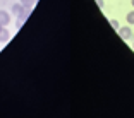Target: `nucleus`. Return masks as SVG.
<instances>
[{
  "label": "nucleus",
  "instance_id": "obj_4",
  "mask_svg": "<svg viewBox=\"0 0 134 118\" xmlns=\"http://www.w3.org/2000/svg\"><path fill=\"white\" fill-rule=\"evenodd\" d=\"M29 17V7H24L23 10L19 12V16H17V19H21V21H26Z\"/></svg>",
  "mask_w": 134,
  "mask_h": 118
},
{
  "label": "nucleus",
  "instance_id": "obj_1",
  "mask_svg": "<svg viewBox=\"0 0 134 118\" xmlns=\"http://www.w3.org/2000/svg\"><path fill=\"white\" fill-rule=\"evenodd\" d=\"M119 34L122 39H131L132 38V29H131V26H122V28H119Z\"/></svg>",
  "mask_w": 134,
  "mask_h": 118
},
{
  "label": "nucleus",
  "instance_id": "obj_6",
  "mask_svg": "<svg viewBox=\"0 0 134 118\" xmlns=\"http://www.w3.org/2000/svg\"><path fill=\"white\" fill-rule=\"evenodd\" d=\"M126 21H127V24H129V26H132V24H134V10L127 12V16H126Z\"/></svg>",
  "mask_w": 134,
  "mask_h": 118
},
{
  "label": "nucleus",
  "instance_id": "obj_12",
  "mask_svg": "<svg viewBox=\"0 0 134 118\" xmlns=\"http://www.w3.org/2000/svg\"><path fill=\"white\" fill-rule=\"evenodd\" d=\"M0 28H2V24H0Z\"/></svg>",
  "mask_w": 134,
  "mask_h": 118
},
{
  "label": "nucleus",
  "instance_id": "obj_9",
  "mask_svg": "<svg viewBox=\"0 0 134 118\" xmlns=\"http://www.w3.org/2000/svg\"><path fill=\"white\" fill-rule=\"evenodd\" d=\"M95 4L98 5L100 9H103V7H105V2H103V0H95Z\"/></svg>",
  "mask_w": 134,
  "mask_h": 118
},
{
  "label": "nucleus",
  "instance_id": "obj_10",
  "mask_svg": "<svg viewBox=\"0 0 134 118\" xmlns=\"http://www.w3.org/2000/svg\"><path fill=\"white\" fill-rule=\"evenodd\" d=\"M131 5H132V7H134V0H131Z\"/></svg>",
  "mask_w": 134,
  "mask_h": 118
},
{
  "label": "nucleus",
  "instance_id": "obj_5",
  "mask_svg": "<svg viewBox=\"0 0 134 118\" xmlns=\"http://www.w3.org/2000/svg\"><path fill=\"white\" fill-rule=\"evenodd\" d=\"M23 9H24V5L21 4V2H19V4H14V5H12V14H16V16H19V12L23 10Z\"/></svg>",
  "mask_w": 134,
  "mask_h": 118
},
{
  "label": "nucleus",
  "instance_id": "obj_7",
  "mask_svg": "<svg viewBox=\"0 0 134 118\" xmlns=\"http://www.w3.org/2000/svg\"><path fill=\"white\" fill-rule=\"evenodd\" d=\"M110 26H112L114 29H117V31H119V28H120V24H119V21H115V19H110Z\"/></svg>",
  "mask_w": 134,
  "mask_h": 118
},
{
  "label": "nucleus",
  "instance_id": "obj_8",
  "mask_svg": "<svg viewBox=\"0 0 134 118\" xmlns=\"http://www.w3.org/2000/svg\"><path fill=\"white\" fill-rule=\"evenodd\" d=\"M33 2H35V0H21V4H23L24 7H31Z\"/></svg>",
  "mask_w": 134,
  "mask_h": 118
},
{
  "label": "nucleus",
  "instance_id": "obj_3",
  "mask_svg": "<svg viewBox=\"0 0 134 118\" xmlns=\"http://www.w3.org/2000/svg\"><path fill=\"white\" fill-rule=\"evenodd\" d=\"M10 21H12L10 12H7V10H0V24H2V26H7Z\"/></svg>",
  "mask_w": 134,
  "mask_h": 118
},
{
  "label": "nucleus",
  "instance_id": "obj_2",
  "mask_svg": "<svg viewBox=\"0 0 134 118\" xmlns=\"http://www.w3.org/2000/svg\"><path fill=\"white\" fill-rule=\"evenodd\" d=\"M9 39H10V31L5 26H2L0 28V43H7Z\"/></svg>",
  "mask_w": 134,
  "mask_h": 118
},
{
  "label": "nucleus",
  "instance_id": "obj_11",
  "mask_svg": "<svg viewBox=\"0 0 134 118\" xmlns=\"http://www.w3.org/2000/svg\"><path fill=\"white\" fill-rule=\"evenodd\" d=\"M132 50H134V43H132Z\"/></svg>",
  "mask_w": 134,
  "mask_h": 118
}]
</instances>
